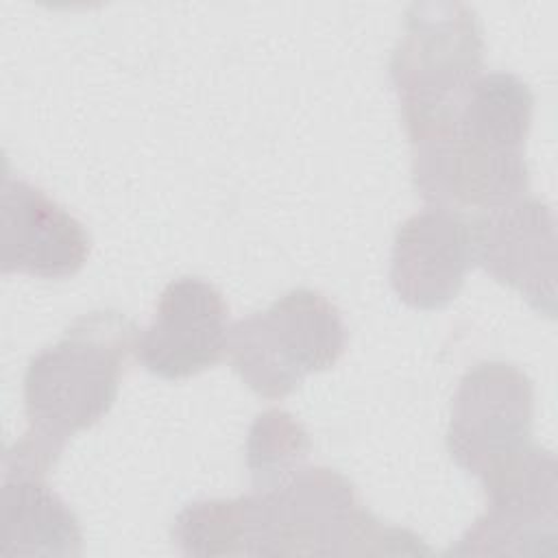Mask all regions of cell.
Returning <instances> with one entry per match:
<instances>
[{
  "label": "cell",
  "instance_id": "8",
  "mask_svg": "<svg viewBox=\"0 0 558 558\" xmlns=\"http://www.w3.org/2000/svg\"><path fill=\"white\" fill-rule=\"evenodd\" d=\"M229 331L222 294L198 277H181L163 288L150 325L137 333L135 353L148 373L185 379L222 360Z\"/></svg>",
  "mask_w": 558,
  "mask_h": 558
},
{
  "label": "cell",
  "instance_id": "1",
  "mask_svg": "<svg viewBox=\"0 0 558 558\" xmlns=\"http://www.w3.org/2000/svg\"><path fill=\"white\" fill-rule=\"evenodd\" d=\"M135 342L137 327L124 314L98 310L39 351L24 373L28 429L4 451V464L48 473L68 438L113 408Z\"/></svg>",
  "mask_w": 558,
  "mask_h": 558
},
{
  "label": "cell",
  "instance_id": "7",
  "mask_svg": "<svg viewBox=\"0 0 558 558\" xmlns=\"http://www.w3.org/2000/svg\"><path fill=\"white\" fill-rule=\"evenodd\" d=\"M412 179L432 207L477 211L523 198L530 185L523 150L499 148L451 131L412 144Z\"/></svg>",
  "mask_w": 558,
  "mask_h": 558
},
{
  "label": "cell",
  "instance_id": "6",
  "mask_svg": "<svg viewBox=\"0 0 558 558\" xmlns=\"http://www.w3.org/2000/svg\"><path fill=\"white\" fill-rule=\"evenodd\" d=\"M486 512L447 554L541 556L556 551V458L532 445L484 482Z\"/></svg>",
  "mask_w": 558,
  "mask_h": 558
},
{
  "label": "cell",
  "instance_id": "3",
  "mask_svg": "<svg viewBox=\"0 0 558 558\" xmlns=\"http://www.w3.org/2000/svg\"><path fill=\"white\" fill-rule=\"evenodd\" d=\"M344 347L338 307L316 290L296 288L264 312L240 318L229 331L227 355L253 392L283 399L307 375L333 366Z\"/></svg>",
  "mask_w": 558,
  "mask_h": 558
},
{
  "label": "cell",
  "instance_id": "9",
  "mask_svg": "<svg viewBox=\"0 0 558 558\" xmlns=\"http://www.w3.org/2000/svg\"><path fill=\"white\" fill-rule=\"evenodd\" d=\"M549 205L519 198L480 214L473 225L475 262L514 288L541 314H556V231Z\"/></svg>",
  "mask_w": 558,
  "mask_h": 558
},
{
  "label": "cell",
  "instance_id": "10",
  "mask_svg": "<svg viewBox=\"0 0 558 558\" xmlns=\"http://www.w3.org/2000/svg\"><path fill=\"white\" fill-rule=\"evenodd\" d=\"M0 246L4 275L65 279L85 266L89 235L44 190L7 172L0 192Z\"/></svg>",
  "mask_w": 558,
  "mask_h": 558
},
{
  "label": "cell",
  "instance_id": "12",
  "mask_svg": "<svg viewBox=\"0 0 558 558\" xmlns=\"http://www.w3.org/2000/svg\"><path fill=\"white\" fill-rule=\"evenodd\" d=\"M2 554L61 558L81 554L78 519L46 484L44 473L2 469Z\"/></svg>",
  "mask_w": 558,
  "mask_h": 558
},
{
  "label": "cell",
  "instance_id": "13",
  "mask_svg": "<svg viewBox=\"0 0 558 558\" xmlns=\"http://www.w3.org/2000/svg\"><path fill=\"white\" fill-rule=\"evenodd\" d=\"M172 538L187 556H255V497L190 504Z\"/></svg>",
  "mask_w": 558,
  "mask_h": 558
},
{
  "label": "cell",
  "instance_id": "2",
  "mask_svg": "<svg viewBox=\"0 0 558 558\" xmlns=\"http://www.w3.org/2000/svg\"><path fill=\"white\" fill-rule=\"evenodd\" d=\"M255 556L429 554L412 532L386 527L333 469H296L270 490H255Z\"/></svg>",
  "mask_w": 558,
  "mask_h": 558
},
{
  "label": "cell",
  "instance_id": "4",
  "mask_svg": "<svg viewBox=\"0 0 558 558\" xmlns=\"http://www.w3.org/2000/svg\"><path fill=\"white\" fill-rule=\"evenodd\" d=\"M477 13L462 2H414L390 57L408 137L447 113L482 74Z\"/></svg>",
  "mask_w": 558,
  "mask_h": 558
},
{
  "label": "cell",
  "instance_id": "11",
  "mask_svg": "<svg viewBox=\"0 0 558 558\" xmlns=\"http://www.w3.org/2000/svg\"><path fill=\"white\" fill-rule=\"evenodd\" d=\"M473 262L471 222L456 211L427 207L395 235L390 283L410 307L440 310L458 296Z\"/></svg>",
  "mask_w": 558,
  "mask_h": 558
},
{
  "label": "cell",
  "instance_id": "14",
  "mask_svg": "<svg viewBox=\"0 0 558 558\" xmlns=\"http://www.w3.org/2000/svg\"><path fill=\"white\" fill-rule=\"evenodd\" d=\"M310 438L303 425L283 410L255 418L246 440V464L255 490H270L305 462Z\"/></svg>",
  "mask_w": 558,
  "mask_h": 558
},
{
  "label": "cell",
  "instance_id": "5",
  "mask_svg": "<svg viewBox=\"0 0 558 558\" xmlns=\"http://www.w3.org/2000/svg\"><path fill=\"white\" fill-rule=\"evenodd\" d=\"M532 384L508 362H482L458 384L447 449L458 466L490 480L532 447Z\"/></svg>",
  "mask_w": 558,
  "mask_h": 558
}]
</instances>
